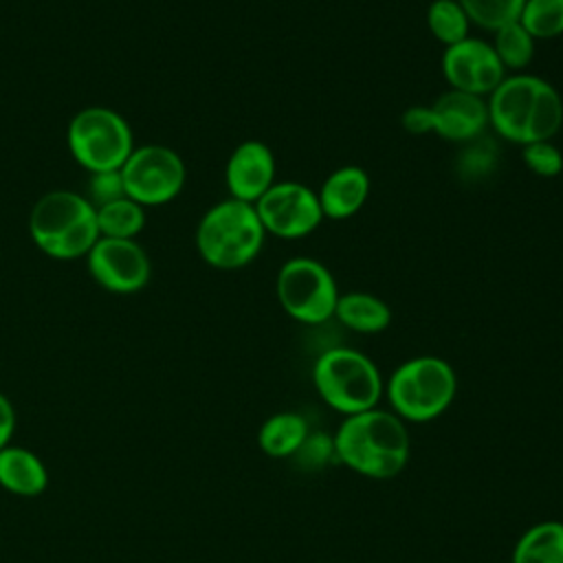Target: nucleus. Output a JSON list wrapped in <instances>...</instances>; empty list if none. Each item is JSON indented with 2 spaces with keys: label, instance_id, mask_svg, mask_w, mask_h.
Masks as SVG:
<instances>
[{
  "label": "nucleus",
  "instance_id": "1",
  "mask_svg": "<svg viewBox=\"0 0 563 563\" xmlns=\"http://www.w3.org/2000/svg\"><path fill=\"white\" fill-rule=\"evenodd\" d=\"M332 451L339 462L363 477L391 479L409 462V429L391 409L374 407L343 418L332 438Z\"/></svg>",
  "mask_w": 563,
  "mask_h": 563
},
{
  "label": "nucleus",
  "instance_id": "2",
  "mask_svg": "<svg viewBox=\"0 0 563 563\" xmlns=\"http://www.w3.org/2000/svg\"><path fill=\"white\" fill-rule=\"evenodd\" d=\"M488 125L506 141L528 145L552 141L563 125V99L543 77L517 73L486 97Z\"/></svg>",
  "mask_w": 563,
  "mask_h": 563
},
{
  "label": "nucleus",
  "instance_id": "3",
  "mask_svg": "<svg viewBox=\"0 0 563 563\" xmlns=\"http://www.w3.org/2000/svg\"><path fill=\"white\" fill-rule=\"evenodd\" d=\"M29 235L53 260L86 257L99 240L95 205L77 191H48L29 213Z\"/></svg>",
  "mask_w": 563,
  "mask_h": 563
},
{
  "label": "nucleus",
  "instance_id": "4",
  "mask_svg": "<svg viewBox=\"0 0 563 563\" xmlns=\"http://www.w3.org/2000/svg\"><path fill=\"white\" fill-rule=\"evenodd\" d=\"M194 240L198 255L209 266L235 271L260 255L266 231L251 202L229 196L202 213Z\"/></svg>",
  "mask_w": 563,
  "mask_h": 563
},
{
  "label": "nucleus",
  "instance_id": "5",
  "mask_svg": "<svg viewBox=\"0 0 563 563\" xmlns=\"http://www.w3.org/2000/svg\"><path fill=\"white\" fill-rule=\"evenodd\" d=\"M457 391V376L449 361L431 354L400 363L385 383L391 411L405 422H429L442 416Z\"/></svg>",
  "mask_w": 563,
  "mask_h": 563
},
{
  "label": "nucleus",
  "instance_id": "6",
  "mask_svg": "<svg viewBox=\"0 0 563 563\" xmlns=\"http://www.w3.org/2000/svg\"><path fill=\"white\" fill-rule=\"evenodd\" d=\"M312 383L321 400L343 413L354 416L378 407L385 383L376 363L354 347H328L312 365Z\"/></svg>",
  "mask_w": 563,
  "mask_h": 563
},
{
  "label": "nucleus",
  "instance_id": "7",
  "mask_svg": "<svg viewBox=\"0 0 563 563\" xmlns=\"http://www.w3.org/2000/svg\"><path fill=\"white\" fill-rule=\"evenodd\" d=\"M66 141L73 158L88 172L121 169L134 150L128 121L112 108L90 106L73 114Z\"/></svg>",
  "mask_w": 563,
  "mask_h": 563
},
{
  "label": "nucleus",
  "instance_id": "8",
  "mask_svg": "<svg viewBox=\"0 0 563 563\" xmlns=\"http://www.w3.org/2000/svg\"><path fill=\"white\" fill-rule=\"evenodd\" d=\"M275 295L290 319L303 325H321L334 317L341 292L334 275L323 262L299 255L279 266Z\"/></svg>",
  "mask_w": 563,
  "mask_h": 563
},
{
  "label": "nucleus",
  "instance_id": "9",
  "mask_svg": "<svg viewBox=\"0 0 563 563\" xmlns=\"http://www.w3.org/2000/svg\"><path fill=\"white\" fill-rule=\"evenodd\" d=\"M125 196L141 207L172 202L185 187L187 169L176 150L158 143L134 145L121 167Z\"/></svg>",
  "mask_w": 563,
  "mask_h": 563
},
{
  "label": "nucleus",
  "instance_id": "10",
  "mask_svg": "<svg viewBox=\"0 0 563 563\" xmlns=\"http://www.w3.org/2000/svg\"><path fill=\"white\" fill-rule=\"evenodd\" d=\"M253 207L264 231L282 240L306 238L325 220L317 191L297 180H275Z\"/></svg>",
  "mask_w": 563,
  "mask_h": 563
},
{
  "label": "nucleus",
  "instance_id": "11",
  "mask_svg": "<svg viewBox=\"0 0 563 563\" xmlns=\"http://www.w3.org/2000/svg\"><path fill=\"white\" fill-rule=\"evenodd\" d=\"M90 277L108 292L132 295L147 286L152 264L136 240L99 238L86 255Z\"/></svg>",
  "mask_w": 563,
  "mask_h": 563
},
{
  "label": "nucleus",
  "instance_id": "12",
  "mask_svg": "<svg viewBox=\"0 0 563 563\" xmlns=\"http://www.w3.org/2000/svg\"><path fill=\"white\" fill-rule=\"evenodd\" d=\"M440 68L449 88L471 92L484 99L506 77V68L495 55L490 42L471 35L457 44L444 46Z\"/></svg>",
  "mask_w": 563,
  "mask_h": 563
},
{
  "label": "nucleus",
  "instance_id": "13",
  "mask_svg": "<svg viewBox=\"0 0 563 563\" xmlns=\"http://www.w3.org/2000/svg\"><path fill=\"white\" fill-rule=\"evenodd\" d=\"M229 196L255 205L275 183V156L262 141H242L233 147L224 165Z\"/></svg>",
  "mask_w": 563,
  "mask_h": 563
},
{
  "label": "nucleus",
  "instance_id": "14",
  "mask_svg": "<svg viewBox=\"0 0 563 563\" xmlns=\"http://www.w3.org/2000/svg\"><path fill=\"white\" fill-rule=\"evenodd\" d=\"M433 134L451 143H468L488 128V106L484 97L449 88L431 103Z\"/></svg>",
  "mask_w": 563,
  "mask_h": 563
},
{
  "label": "nucleus",
  "instance_id": "15",
  "mask_svg": "<svg viewBox=\"0 0 563 563\" xmlns=\"http://www.w3.org/2000/svg\"><path fill=\"white\" fill-rule=\"evenodd\" d=\"M369 196V176L358 165L336 167L321 183L317 198L323 211V218L345 220L361 211Z\"/></svg>",
  "mask_w": 563,
  "mask_h": 563
},
{
  "label": "nucleus",
  "instance_id": "16",
  "mask_svg": "<svg viewBox=\"0 0 563 563\" xmlns=\"http://www.w3.org/2000/svg\"><path fill=\"white\" fill-rule=\"evenodd\" d=\"M334 317L339 323L358 334H378L391 323V308L378 295L365 290L341 292Z\"/></svg>",
  "mask_w": 563,
  "mask_h": 563
},
{
  "label": "nucleus",
  "instance_id": "17",
  "mask_svg": "<svg viewBox=\"0 0 563 563\" xmlns=\"http://www.w3.org/2000/svg\"><path fill=\"white\" fill-rule=\"evenodd\" d=\"M46 484V466L33 451L11 444L0 451V486L22 497H35Z\"/></svg>",
  "mask_w": 563,
  "mask_h": 563
},
{
  "label": "nucleus",
  "instance_id": "18",
  "mask_svg": "<svg viewBox=\"0 0 563 563\" xmlns=\"http://www.w3.org/2000/svg\"><path fill=\"white\" fill-rule=\"evenodd\" d=\"M310 429L303 416L295 411H279L266 418L257 433V444L268 457H292L308 440Z\"/></svg>",
  "mask_w": 563,
  "mask_h": 563
},
{
  "label": "nucleus",
  "instance_id": "19",
  "mask_svg": "<svg viewBox=\"0 0 563 563\" xmlns=\"http://www.w3.org/2000/svg\"><path fill=\"white\" fill-rule=\"evenodd\" d=\"M510 563H563V521H539L515 543Z\"/></svg>",
  "mask_w": 563,
  "mask_h": 563
},
{
  "label": "nucleus",
  "instance_id": "20",
  "mask_svg": "<svg viewBox=\"0 0 563 563\" xmlns=\"http://www.w3.org/2000/svg\"><path fill=\"white\" fill-rule=\"evenodd\" d=\"M99 238L134 240L145 227V207L130 200L128 196L95 207Z\"/></svg>",
  "mask_w": 563,
  "mask_h": 563
},
{
  "label": "nucleus",
  "instance_id": "21",
  "mask_svg": "<svg viewBox=\"0 0 563 563\" xmlns=\"http://www.w3.org/2000/svg\"><path fill=\"white\" fill-rule=\"evenodd\" d=\"M495 55L506 70H523L534 59L537 40L521 26V22H510L493 33L490 42Z\"/></svg>",
  "mask_w": 563,
  "mask_h": 563
},
{
  "label": "nucleus",
  "instance_id": "22",
  "mask_svg": "<svg viewBox=\"0 0 563 563\" xmlns=\"http://www.w3.org/2000/svg\"><path fill=\"white\" fill-rule=\"evenodd\" d=\"M429 33L444 46L468 37L471 22L457 0H433L427 9Z\"/></svg>",
  "mask_w": 563,
  "mask_h": 563
},
{
  "label": "nucleus",
  "instance_id": "23",
  "mask_svg": "<svg viewBox=\"0 0 563 563\" xmlns=\"http://www.w3.org/2000/svg\"><path fill=\"white\" fill-rule=\"evenodd\" d=\"M464 147L457 152L455 158V172L464 183H477L482 178H488L499 163V147L490 136H477L468 143H462Z\"/></svg>",
  "mask_w": 563,
  "mask_h": 563
},
{
  "label": "nucleus",
  "instance_id": "24",
  "mask_svg": "<svg viewBox=\"0 0 563 563\" xmlns=\"http://www.w3.org/2000/svg\"><path fill=\"white\" fill-rule=\"evenodd\" d=\"M471 24L484 31H499L501 26L517 22L526 0H457Z\"/></svg>",
  "mask_w": 563,
  "mask_h": 563
},
{
  "label": "nucleus",
  "instance_id": "25",
  "mask_svg": "<svg viewBox=\"0 0 563 563\" xmlns=\"http://www.w3.org/2000/svg\"><path fill=\"white\" fill-rule=\"evenodd\" d=\"M519 22L534 40L559 37L563 35V0H526Z\"/></svg>",
  "mask_w": 563,
  "mask_h": 563
},
{
  "label": "nucleus",
  "instance_id": "26",
  "mask_svg": "<svg viewBox=\"0 0 563 563\" xmlns=\"http://www.w3.org/2000/svg\"><path fill=\"white\" fill-rule=\"evenodd\" d=\"M521 161L534 176L554 178L563 172V154L552 141L521 145Z\"/></svg>",
  "mask_w": 563,
  "mask_h": 563
},
{
  "label": "nucleus",
  "instance_id": "27",
  "mask_svg": "<svg viewBox=\"0 0 563 563\" xmlns=\"http://www.w3.org/2000/svg\"><path fill=\"white\" fill-rule=\"evenodd\" d=\"M123 196H125V189H123L121 169L90 174V185H88V196L86 198L95 207H101V205L112 202V200H119Z\"/></svg>",
  "mask_w": 563,
  "mask_h": 563
},
{
  "label": "nucleus",
  "instance_id": "28",
  "mask_svg": "<svg viewBox=\"0 0 563 563\" xmlns=\"http://www.w3.org/2000/svg\"><path fill=\"white\" fill-rule=\"evenodd\" d=\"M400 125L405 128V132L422 136V134H431L433 132V117H431V106H409L402 117H400Z\"/></svg>",
  "mask_w": 563,
  "mask_h": 563
},
{
  "label": "nucleus",
  "instance_id": "29",
  "mask_svg": "<svg viewBox=\"0 0 563 563\" xmlns=\"http://www.w3.org/2000/svg\"><path fill=\"white\" fill-rule=\"evenodd\" d=\"M15 431V409L4 394H0V451L9 446V440Z\"/></svg>",
  "mask_w": 563,
  "mask_h": 563
}]
</instances>
